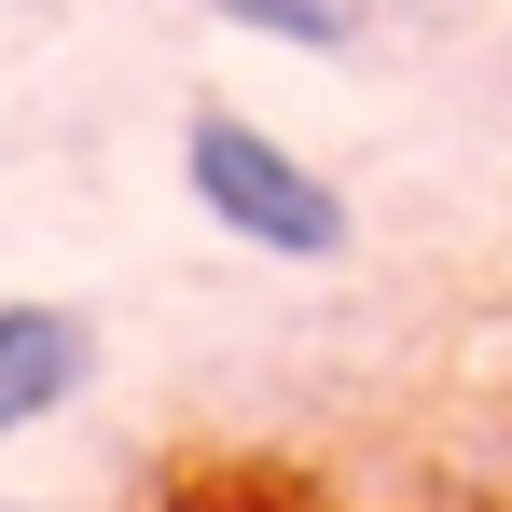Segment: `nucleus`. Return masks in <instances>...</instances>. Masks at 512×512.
<instances>
[{
    "instance_id": "nucleus-1",
    "label": "nucleus",
    "mask_w": 512,
    "mask_h": 512,
    "mask_svg": "<svg viewBox=\"0 0 512 512\" xmlns=\"http://www.w3.org/2000/svg\"><path fill=\"white\" fill-rule=\"evenodd\" d=\"M180 180H194V208L236 236V250H263V263H333L346 250V194L305 153H277L250 111H194L180 125Z\"/></svg>"
},
{
    "instance_id": "nucleus-2",
    "label": "nucleus",
    "mask_w": 512,
    "mask_h": 512,
    "mask_svg": "<svg viewBox=\"0 0 512 512\" xmlns=\"http://www.w3.org/2000/svg\"><path fill=\"white\" fill-rule=\"evenodd\" d=\"M84 374H97V333L70 305H0V443L42 429L56 402H84Z\"/></svg>"
},
{
    "instance_id": "nucleus-3",
    "label": "nucleus",
    "mask_w": 512,
    "mask_h": 512,
    "mask_svg": "<svg viewBox=\"0 0 512 512\" xmlns=\"http://www.w3.org/2000/svg\"><path fill=\"white\" fill-rule=\"evenodd\" d=\"M208 14H222V28H250V42H305V56H346L374 0H208Z\"/></svg>"
}]
</instances>
